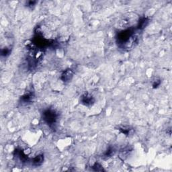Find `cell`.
Wrapping results in <instances>:
<instances>
[{
  "mask_svg": "<svg viewBox=\"0 0 172 172\" xmlns=\"http://www.w3.org/2000/svg\"><path fill=\"white\" fill-rule=\"evenodd\" d=\"M117 43L123 49H129L135 47L138 42V37L133 28H128L118 33Z\"/></svg>",
  "mask_w": 172,
  "mask_h": 172,
  "instance_id": "cell-1",
  "label": "cell"
},
{
  "mask_svg": "<svg viewBox=\"0 0 172 172\" xmlns=\"http://www.w3.org/2000/svg\"><path fill=\"white\" fill-rule=\"evenodd\" d=\"M42 119L51 128H55L59 119V114L53 109H47L43 111Z\"/></svg>",
  "mask_w": 172,
  "mask_h": 172,
  "instance_id": "cell-2",
  "label": "cell"
},
{
  "mask_svg": "<svg viewBox=\"0 0 172 172\" xmlns=\"http://www.w3.org/2000/svg\"><path fill=\"white\" fill-rule=\"evenodd\" d=\"M95 102H96V100L94 97L88 92H85L80 97L81 104L85 106L91 107L95 104Z\"/></svg>",
  "mask_w": 172,
  "mask_h": 172,
  "instance_id": "cell-3",
  "label": "cell"
},
{
  "mask_svg": "<svg viewBox=\"0 0 172 172\" xmlns=\"http://www.w3.org/2000/svg\"><path fill=\"white\" fill-rule=\"evenodd\" d=\"M34 94L32 91H28L20 97V103L22 104H28L31 103L34 99Z\"/></svg>",
  "mask_w": 172,
  "mask_h": 172,
  "instance_id": "cell-4",
  "label": "cell"
},
{
  "mask_svg": "<svg viewBox=\"0 0 172 172\" xmlns=\"http://www.w3.org/2000/svg\"><path fill=\"white\" fill-rule=\"evenodd\" d=\"M73 75L74 73L72 69H67V70L64 71L61 76V81H63L64 83H69V82H70L72 80Z\"/></svg>",
  "mask_w": 172,
  "mask_h": 172,
  "instance_id": "cell-5",
  "label": "cell"
},
{
  "mask_svg": "<svg viewBox=\"0 0 172 172\" xmlns=\"http://www.w3.org/2000/svg\"><path fill=\"white\" fill-rule=\"evenodd\" d=\"M45 157L43 154H40L37 156H36L35 157L32 159V165L34 167H38L40 166L44 162Z\"/></svg>",
  "mask_w": 172,
  "mask_h": 172,
  "instance_id": "cell-6",
  "label": "cell"
},
{
  "mask_svg": "<svg viewBox=\"0 0 172 172\" xmlns=\"http://www.w3.org/2000/svg\"><path fill=\"white\" fill-rule=\"evenodd\" d=\"M148 24H149V19L148 18H145V17L141 18L140 20H139V22H138V23L137 29L142 30L144 29L146 26H147Z\"/></svg>",
  "mask_w": 172,
  "mask_h": 172,
  "instance_id": "cell-7",
  "label": "cell"
},
{
  "mask_svg": "<svg viewBox=\"0 0 172 172\" xmlns=\"http://www.w3.org/2000/svg\"><path fill=\"white\" fill-rule=\"evenodd\" d=\"M116 153V149L114 147H109L108 149L106 151V152L104 153L103 158L104 159H109L113 156Z\"/></svg>",
  "mask_w": 172,
  "mask_h": 172,
  "instance_id": "cell-8",
  "label": "cell"
},
{
  "mask_svg": "<svg viewBox=\"0 0 172 172\" xmlns=\"http://www.w3.org/2000/svg\"><path fill=\"white\" fill-rule=\"evenodd\" d=\"M91 169L94 171H104V169L102 165H100L99 163H95L93 165L91 166Z\"/></svg>",
  "mask_w": 172,
  "mask_h": 172,
  "instance_id": "cell-9",
  "label": "cell"
},
{
  "mask_svg": "<svg viewBox=\"0 0 172 172\" xmlns=\"http://www.w3.org/2000/svg\"><path fill=\"white\" fill-rule=\"evenodd\" d=\"M119 130L121 132L122 134H124L126 136H128L130 134L131 129L129 127H121L119 128Z\"/></svg>",
  "mask_w": 172,
  "mask_h": 172,
  "instance_id": "cell-10",
  "label": "cell"
},
{
  "mask_svg": "<svg viewBox=\"0 0 172 172\" xmlns=\"http://www.w3.org/2000/svg\"><path fill=\"white\" fill-rule=\"evenodd\" d=\"M10 52H11V50L8 48H2L1 51V56H4V57H7L10 55Z\"/></svg>",
  "mask_w": 172,
  "mask_h": 172,
  "instance_id": "cell-11",
  "label": "cell"
},
{
  "mask_svg": "<svg viewBox=\"0 0 172 172\" xmlns=\"http://www.w3.org/2000/svg\"><path fill=\"white\" fill-rule=\"evenodd\" d=\"M161 81L160 79H156L152 82V88L153 89H157L161 85Z\"/></svg>",
  "mask_w": 172,
  "mask_h": 172,
  "instance_id": "cell-12",
  "label": "cell"
},
{
  "mask_svg": "<svg viewBox=\"0 0 172 172\" xmlns=\"http://www.w3.org/2000/svg\"><path fill=\"white\" fill-rule=\"evenodd\" d=\"M37 3V1H29L26 3V6L28 7H30V8H32L33 7L35 6V5Z\"/></svg>",
  "mask_w": 172,
  "mask_h": 172,
  "instance_id": "cell-13",
  "label": "cell"
}]
</instances>
